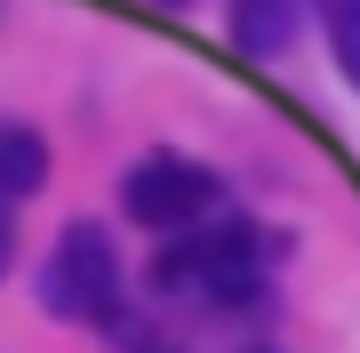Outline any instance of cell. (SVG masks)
Masks as SVG:
<instances>
[{
  "mask_svg": "<svg viewBox=\"0 0 360 353\" xmlns=\"http://www.w3.org/2000/svg\"><path fill=\"white\" fill-rule=\"evenodd\" d=\"M321 25H328V56L345 73V89H360V0H321Z\"/></svg>",
  "mask_w": 360,
  "mask_h": 353,
  "instance_id": "obj_6",
  "label": "cell"
},
{
  "mask_svg": "<svg viewBox=\"0 0 360 353\" xmlns=\"http://www.w3.org/2000/svg\"><path fill=\"white\" fill-rule=\"evenodd\" d=\"M120 209H129V225L176 241V233H193V225H208L224 209V177L193 153H144L120 177Z\"/></svg>",
  "mask_w": 360,
  "mask_h": 353,
  "instance_id": "obj_2",
  "label": "cell"
},
{
  "mask_svg": "<svg viewBox=\"0 0 360 353\" xmlns=\"http://www.w3.org/2000/svg\"><path fill=\"white\" fill-rule=\"evenodd\" d=\"M168 8H184V0H168Z\"/></svg>",
  "mask_w": 360,
  "mask_h": 353,
  "instance_id": "obj_8",
  "label": "cell"
},
{
  "mask_svg": "<svg viewBox=\"0 0 360 353\" xmlns=\"http://www.w3.org/2000/svg\"><path fill=\"white\" fill-rule=\"evenodd\" d=\"M8 257H16V209H0V273H8Z\"/></svg>",
  "mask_w": 360,
  "mask_h": 353,
  "instance_id": "obj_7",
  "label": "cell"
},
{
  "mask_svg": "<svg viewBox=\"0 0 360 353\" xmlns=\"http://www.w3.org/2000/svg\"><path fill=\"white\" fill-rule=\"evenodd\" d=\"M40 305L56 321H112L120 314V249L96 217H72L40 257Z\"/></svg>",
  "mask_w": 360,
  "mask_h": 353,
  "instance_id": "obj_3",
  "label": "cell"
},
{
  "mask_svg": "<svg viewBox=\"0 0 360 353\" xmlns=\"http://www.w3.org/2000/svg\"><path fill=\"white\" fill-rule=\"evenodd\" d=\"M272 273V241L248 217H208L193 233L160 241L153 257V289L176 305H208V314H232V305H257Z\"/></svg>",
  "mask_w": 360,
  "mask_h": 353,
  "instance_id": "obj_1",
  "label": "cell"
},
{
  "mask_svg": "<svg viewBox=\"0 0 360 353\" xmlns=\"http://www.w3.org/2000/svg\"><path fill=\"white\" fill-rule=\"evenodd\" d=\"M40 185H49V144H40V129L0 120V209H16V201L40 193Z\"/></svg>",
  "mask_w": 360,
  "mask_h": 353,
  "instance_id": "obj_5",
  "label": "cell"
},
{
  "mask_svg": "<svg viewBox=\"0 0 360 353\" xmlns=\"http://www.w3.org/2000/svg\"><path fill=\"white\" fill-rule=\"evenodd\" d=\"M304 8H312V0H232L224 32H232L240 56H281L288 40L304 32Z\"/></svg>",
  "mask_w": 360,
  "mask_h": 353,
  "instance_id": "obj_4",
  "label": "cell"
}]
</instances>
